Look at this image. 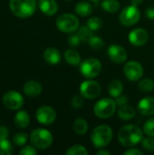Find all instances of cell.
Returning <instances> with one entry per match:
<instances>
[{
	"mask_svg": "<svg viewBox=\"0 0 154 155\" xmlns=\"http://www.w3.org/2000/svg\"><path fill=\"white\" fill-rule=\"evenodd\" d=\"M143 131L135 124H127L118 133V141L124 147H133L143 139Z\"/></svg>",
	"mask_w": 154,
	"mask_h": 155,
	"instance_id": "cell-1",
	"label": "cell"
},
{
	"mask_svg": "<svg viewBox=\"0 0 154 155\" xmlns=\"http://www.w3.org/2000/svg\"><path fill=\"white\" fill-rule=\"evenodd\" d=\"M36 0H10L11 12L19 18H27L33 15L36 10Z\"/></svg>",
	"mask_w": 154,
	"mask_h": 155,
	"instance_id": "cell-2",
	"label": "cell"
},
{
	"mask_svg": "<svg viewBox=\"0 0 154 155\" xmlns=\"http://www.w3.org/2000/svg\"><path fill=\"white\" fill-rule=\"evenodd\" d=\"M113 129L106 125L101 124L95 127L91 134V141L93 145L97 149H102L109 145L113 139Z\"/></svg>",
	"mask_w": 154,
	"mask_h": 155,
	"instance_id": "cell-3",
	"label": "cell"
},
{
	"mask_svg": "<svg viewBox=\"0 0 154 155\" xmlns=\"http://www.w3.org/2000/svg\"><path fill=\"white\" fill-rule=\"evenodd\" d=\"M54 141L53 134L50 131L43 128L34 130L30 135V142L33 146L39 150H45L49 148Z\"/></svg>",
	"mask_w": 154,
	"mask_h": 155,
	"instance_id": "cell-4",
	"label": "cell"
},
{
	"mask_svg": "<svg viewBox=\"0 0 154 155\" xmlns=\"http://www.w3.org/2000/svg\"><path fill=\"white\" fill-rule=\"evenodd\" d=\"M116 107L115 100L112 98H103L94 104L93 113L100 119H108L114 114Z\"/></svg>",
	"mask_w": 154,
	"mask_h": 155,
	"instance_id": "cell-5",
	"label": "cell"
},
{
	"mask_svg": "<svg viewBox=\"0 0 154 155\" xmlns=\"http://www.w3.org/2000/svg\"><path fill=\"white\" fill-rule=\"evenodd\" d=\"M56 27L63 33L73 34L79 28V19L73 14L66 13L61 15L55 22Z\"/></svg>",
	"mask_w": 154,
	"mask_h": 155,
	"instance_id": "cell-6",
	"label": "cell"
},
{
	"mask_svg": "<svg viewBox=\"0 0 154 155\" xmlns=\"http://www.w3.org/2000/svg\"><path fill=\"white\" fill-rule=\"evenodd\" d=\"M79 71L84 77L87 79H93L98 76L102 72V63L100 60L93 57L85 59L80 64Z\"/></svg>",
	"mask_w": 154,
	"mask_h": 155,
	"instance_id": "cell-7",
	"label": "cell"
},
{
	"mask_svg": "<svg viewBox=\"0 0 154 155\" xmlns=\"http://www.w3.org/2000/svg\"><path fill=\"white\" fill-rule=\"evenodd\" d=\"M141 18V12L136 5H131L122 10L119 15V21L123 25L132 26L136 25Z\"/></svg>",
	"mask_w": 154,
	"mask_h": 155,
	"instance_id": "cell-8",
	"label": "cell"
},
{
	"mask_svg": "<svg viewBox=\"0 0 154 155\" xmlns=\"http://www.w3.org/2000/svg\"><path fill=\"white\" fill-rule=\"evenodd\" d=\"M101 85L96 81L88 79L80 84V94L86 99H95L101 94Z\"/></svg>",
	"mask_w": 154,
	"mask_h": 155,
	"instance_id": "cell-9",
	"label": "cell"
},
{
	"mask_svg": "<svg viewBox=\"0 0 154 155\" xmlns=\"http://www.w3.org/2000/svg\"><path fill=\"white\" fill-rule=\"evenodd\" d=\"M4 105L9 110H19L24 105V97L22 94L15 90H10L6 92L2 98Z\"/></svg>",
	"mask_w": 154,
	"mask_h": 155,
	"instance_id": "cell-10",
	"label": "cell"
},
{
	"mask_svg": "<svg viewBox=\"0 0 154 155\" xmlns=\"http://www.w3.org/2000/svg\"><path fill=\"white\" fill-rule=\"evenodd\" d=\"M123 73L128 80L136 82L143 77L144 70L143 65L139 62L135 60H132L125 63L123 67Z\"/></svg>",
	"mask_w": 154,
	"mask_h": 155,
	"instance_id": "cell-11",
	"label": "cell"
},
{
	"mask_svg": "<svg viewBox=\"0 0 154 155\" xmlns=\"http://www.w3.org/2000/svg\"><path fill=\"white\" fill-rule=\"evenodd\" d=\"M35 118L38 123L44 125L52 124L56 119V113L54 108L48 105L41 106L35 113Z\"/></svg>",
	"mask_w": 154,
	"mask_h": 155,
	"instance_id": "cell-12",
	"label": "cell"
},
{
	"mask_svg": "<svg viewBox=\"0 0 154 155\" xmlns=\"http://www.w3.org/2000/svg\"><path fill=\"white\" fill-rule=\"evenodd\" d=\"M129 42L137 47L144 45L149 40V34L143 28H135L132 30L128 35Z\"/></svg>",
	"mask_w": 154,
	"mask_h": 155,
	"instance_id": "cell-13",
	"label": "cell"
},
{
	"mask_svg": "<svg viewBox=\"0 0 154 155\" xmlns=\"http://www.w3.org/2000/svg\"><path fill=\"white\" fill-rule=\"evenodd\" d=\"M107 54L109 58L115 64H123L127 59V52L120 45H110L108 47Z\"/></svg>",
	"mask_w": 154,
	"mask_h": 155,
	"instance_id": "cell-14",
	"label": "cell"
},
{
	"mask_svg": "<svg viewBox=\"0 0 154 155\" xmlns=\"http://www.w3.org/2000/svg\"><path fill=\"white\" fill-rule=\"evenodd\" d=\"M138 110L144 116H152L154 114V97L148 96L142 99L138 104Z\"/></svg>",
	"mask_w": 154,
	"mask_h": 155,
	"instance_id": "cell-15",
	"label": "cell"
},
{
	"mask_svg": "<svg viewBox=\"0 0 154 155\" xmlns=\"http://www.w3.org/2000/svg\"><path fill=\"white\" fill-rule=\"evenodd\" d=\"M24 93L29 96V97H37L39 94H41L42 91H43V87L41 85V84L37 81L34 80H31L26 82L24 84Z\"/></svg>",
	"mask_w": 154,
	"mask_h": 155,
	"instance_id": "cell-16",
	"label": "cell"
},
{
	"mask_svg": "<svg viewBox=\"0 0 154 155\" xmlns=\"http://www.w3.org/2000/svg\"><path fill=\"white\" fill-rule=\"evenodd\" d=\"M38 6L41 12L46 15H54L58 10V5L55 0H39Z\"/></svg>",
	"mask_w": 154,
	"mask_h": 155,
	"instance_id": "cell-17",
	"label": "cell"
},
{
	"mask_svg": "<svg viewBox=\"0 0 154 155\" xmlns=\"http://www.w3.org/2000/svg\"><path fill=\"white\" fill-rule=\"evenodd\" d=\"M44 59L49 64H58L61 62V54L54 47H48L44 52Z\"/></svg>",
	"mask_w": 154,
	"mask_h": 155,
	"instance_id": "cell-18",
	"label": "cell"
},
{
	"mask_svg": "<svg viewBox=\"0 0 154 155\" xmlns=\"http://www.w3.org/2000/svg\"><path fill=\"white\" fill-rule=\"evenodd\" d=\"M74 10L78 15L85 17V16H89L90 15H92V13L93 12V6L89 2L82 1L76 4Z\"/></svg>",
	"mask_w": 154,
	"mask_h": 155,
	"instance_id": "cell-19",
	"label": "cell"
},
{
	"mask_svg": "<svg viewBox=\"0 0 154 155\" xmlns=\"http://www.w3.org/2000/svg\"><path fill=\"white\" fill-rule=\"evenodd\" d=\"M117 114H118V116H119V118L121 120H123V121H129V120H132L135 116L136 110L133 106L125 104V105L120 106Z\"/></svg>",
	"mask_w": 154,
	"mask_h": 155,
	"instance_id": "cell-20",
	"label": "cell"
},
{
	"mask_svg": "<svg viewBox=\"0 0 154 155\" xmlns=\"http://www.w3.org/2000/svg\"><path fill=\"white\" fill-rule=\"evenodd\" d=\"M15 124L17 127L25 129L28 127L30 124V116L25 111H19L15 116Z\"/></svg>",
	"mask_w": 154,
	"mask_h": 155,
	"instance_id": "cell-21",
	"label": "cell"
},
{
	"mask_svg": "<svg viewBox=\"0 0 154 155\" xmlns=\"http://www.w3.org/2000/svg\"><path fill=\"white\" fill-rule=\"evenodd\" d=\"M64 60L71 65H78L81 64V55L74 49H67L64 54Z\"/></svg>",
	"mask_w": 154,
	"mask_h": 155,
	"instance_id": "cell-22",
	"label": "cell"
},
{
	"mask_svg": "<svg viewBox=\"0 0 154 155\" xmlns=\"http://www.w3.org/2000/svg\"><path fill=\"white\" fill-rule=\"evenodd\" d=\"M123 84L120 80H113L109 84L108 93L112 97L116 98L121 94H123Z\"/></svg>",
	"mask_w": 154,
	"mask_h": 155,
	"instance_id": "cell-23",
	"label": "cell"
},
{
	"mask_svg": "<svg viewBox=\"0 0 154 155\" xmlns=\"http://www.w3.org/2000/svg\"><path fill=\"white\" fill-rule=\"evenodd\" d=\"M88 123L84 118H78L74 122L73 129L74 133L78 135H84L88 131Z\"/></svg>",
	"mask_w": 154,
	"mask_h": 155,
	"instance_id": "cell-24",
	"label": "cell"
},
{
	"mask_svg": "<svg viewBox=\"0 0 154 155\" xmlns=\"http://www.w3.org/2000/svg\"><path fill=\"white\" fill-rule=\"evenodd\" d=\"M103 9L107 13H116L120 9V2L118 0H103L102 2Z\"/></svg>",
	"mask_w": 154,
	"mask_h": 155,
	"instance_id": "cell-25",
	"label": "cell"
},
{
	"mask_svg": "<svg viewBox=\"0 0 154 155\" xmlns=\"http://www.w3.org/2000/svg\"><path fill=\"white\" fill-rule=\"evenodd\" d=\"M76 34L81 38L82 42H85V41L88 42V40L93 35V31L90 29L87 25H83L78 28V30L76 31Z\"/></svg>",
	"mask_w": 154,
	"mask_h": 155,
	"instance_id": "cell-26",
	"label": "cell"
},
{
	"mask_svg": "<svg viewBox=\"0 0 154 155\" xmlns=\"http://www.w3.org/2000/svg\"><path fill=\"white\" fill-rule=\"evenodd\" d=\"M66 155H86L88 154L87 149L80 144H75L68 148V150L65 152Z\"/></svg>",
	"mask_w": 154,
	"mask_h": 155,
	"instance_id": "cell-27",
	"label": "cell"
},
{
	"mask_svg": "<svg viewBox=\"0 0 154 155\" xmlns=\"http://www.w3.org/2000/svg\"><path fill=\"white\" fill-rule=\"evenodd\" d=\"M12 153V144L7 138H0V155H10Z\"/></svg>",
	"mask_w": 154,
	"mask_h": 155,
	"instance_id": "cell-28",
	"label": "cell"
},
{
	"mask_svg": "<svg viewBox=\"0 0 154 155\" xmlns=\"http://www.w3.org/2000/svg\"><path fill=\"white\" fill-rule=\"evenodd\" d=\"M140 90L143 93H151L154 89V82L150 78L143 79L138 84Z\"/></svg>",
	"mask_w": 154,
	"mask_h": 155,
	"instance_id": "cell-29",
	"label": "cell"
},
{
	"mask_svg": "<svg viewBox=\"0 0 154 155\" xmlns=\"http://www.w3.org/2000/svg\"><path fill=\"white\" fill-rule=\"evenodd\" d=\"M88 44H89L90 47L94 50H100L104 46L103 40L100 36H97V35H93L88 40Z\"/></svg>",
	"mask_w": 154,
	"mask_h": 155,
	"instance_id": "cell-30",
	"label": "cell"
},
{
	"mask_svg": "<svg viewBox=\"0 0 154 155\" xmlns=\"http://www.w3.org/2000/svg\"><path fill=\"white\" fill-rule=\"evenodd\" d=\"M86 25L92 29L93 31H97L99 30L102 26H103V21L101 18L97 17V16H93V17H90L86 23Z\"/></svg>",
	"mask_w": 154,
	"mask_h": 155,
	"instance_id": "cell-31",
	"label": "cell"
},
{
	"mask_svg": "<svg viewBox=\"0 0 154 155\" xmlns=\"http://www.w3.org/2000/svg\"><path fill=\"white\" fill-rule=\"evenodd\" d=\"M143 131V133L147 136H152V137H154V117L153 118L148 119L144 123Z\"/></svg>",
	"mask_w": 154,
	"mask_h": 155,
	"instance_id": "cell-32",
	"label": "cell"
},
{
	"mask_svg": "<svg viewBox=\"0 0 154 155\" xmlns=\"http://www.w3.org/2000/svg\"><path fill=\"white\" fill-rule=\"evenodd\" d=\"M27 138L28 136L25 133H17L13 137V143L16 146H23L26 143Z\"/></svg>",
	"mask_w": 154,
	"mask_h": 155,
	"instance_id": "cell-33",
	"label": "cell"
},
{
	"mask_svg": "<svg viewBox=\"0 0 154 155\" xmlns=\"http://www.w3.org/2000/svg\"><path fill=\"white\" fill-rule=\"evenodd\" d=\"M142 146L147 152H153L154 151V137L148 136L147 138H143L142 140Z\"/></svg>",
	"mask_w": 154,
	"mask_h": 155,
	"instance_id": "cell-34",
	"label": "cell"
},
{
	"mask_svg": "<svg viewBox=\"0 0 154 155\" xmlns=\"http://www.w3.org/2000/svg\"><path fill=\"white\" fill-rule=\"evenodd\" d=\"M84 96L80 94H77V95H74L72 100H71V105L72 107L74 108H80L83 106L84 104Z\"/></svg>",
	"mask_w": 154,
	"mask_h": 155,
	"instance_id": "cell-35",
	"label": "cell"
},
{
	"mask_svg": "<svg viewBox=\"0 0 154 155\" xmlns=\"http://www.w3.org/2000/svg\"><path fill=\"white\" fill-rule=\"evenodd\" d=\"M81 42H82V40H81V38L79 37V35L77 34L73 33V35H71L69 36V38H68V44L73 47L78 46L81 44Z\"/></svg>",
	"mask_w": 154,
	"mask_h": 155,
	"instance_id": "cell-36",
	"label": "cell"
},
{
	"mask_svg": "<svg viewBox=\"0 0 154 155\" xmlns=\"http://www.w3.org/2000/svg\"><path fill=\"white\" fill-rule=\"evenodd\" d=\"M36 148L34 146L31 145H26L24 148L21 149L20 151V155H36L37 152L35 150Z\"/></svg>",
	"mask_w": 154,
	"mask_h": 155,
	"instance_id": "cell-37",
	"label": "cell"
},
{
	"mask_svg": "<svg viewBox=\"0 0 154 155\" xmlns=\"http://www.w3.org/2000/svg\"><path fill=\"white\" fill-rule=\"evenodd\" d=\"M115 103H116V105L119 106V107L123 106V105H125V104H128V97L126 95L121 94L120 96L115 98Z\"/></svg>",
	"mask_w": 154,
	"mask_h": 155,
	"instance_id": "cell-38",
	"label": "cell"
},
{
	"mask_svg": "<svg viewBox=\"0 0 154 155\" xmlns=\"http://www.w3.org/2000/svg\"><path fill=\"white\" fill-rule=\"evenodd\" d=\"M124 155H143V152L136 148H129L125 152H123Z\"/></svg>",
	"mask_w": 154,
	"mask_h": 155,
	"instance_id": "cell-39",
	"label": "cell"
},
{
	"mask_svg": "<svg viewBox=\"0 0 154 155\" xmlns=\"http://www.w3.org/2000/svg\"><path fill=\"white\" fill-rule=\"evenodd\" d=\"M145 15L147 16L148 19L154 20V6H150L146 9L145 11Z\"/></svg>",
	"mask_w": 154,
	"mask_h": 155,
	"instance_id": "cell-40",
	"label": "cell"
},
{
	"mask_svg": "<svg viewBox=\"0 0 154 155\" xmlns=\"http://www.w3.org/2000/svg\"><path fill=\"white\" fill-rule=\"evenodd\" d=\"M8 135H9L8 129L5 126L1 125L0 126V138H7Z\"/></svg>",
	"mask_w": 154,
	"mask_h": 155,
	"instance_id": "cell-41",
	"label": "cell"
},
{
	"mask_svg": "<svg viewBox=\"0 0 154 155\" xmlns=\"http://www.w3.org/2000/svg\"><path fill=\"white\" fill-rule=\"evenodd\" d=\"M97 154L98 155H111V153L109 151H106V150H103V148L100 149L98 152H97Z\"/></svg>",
	"mask_w": 154,
	"mask_h": 155,
	"instance_id": "cell-42",
	"label": "cell"
},
{
	"mask_svg": "<svg viewBox=\"0 0 154 155\" xmlns=\"http://www.w3.org/2000/svg\"><path fill=\"white\" fill-rule=\"evenodd\" d=\"M143 3V0H131V4L133 5H136V6L142 5Z\"/></svg>",
	"mask_w": 154,
	"mask_h": 155,
	"instance_id": "cell-43",
	"label": "cell"
},
{
	"mask_svg": "<svg viewBox=\"0 0 154 155\" xmlns=\"http://www.w3.org/2000/svg\"><path fill=\"white\" fill-rule=\"evenodd\" d=\"M89 1H91V2H93V3H98L100 0H89Z\"/></svg>",
	"mask_w": 154,
	"mask_h": 155,
	"instance_id": "cell-44",
	"label": "cell"
},
{
	"mask_svg": "<svg viewBox=\"0 0 154 155\" xmlns=\"http://www.w3.org/2000/svg\"><path fill=\"white\" fill-rule=\"evenodd\" d=\"M65 1H71V0H65Z\"/></svg>",
	"mask_w": 154,
	"mask_h": 155,
	"instance_id": "cell-45",
	"label": "cell"
}]
</instances>
